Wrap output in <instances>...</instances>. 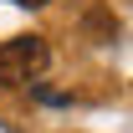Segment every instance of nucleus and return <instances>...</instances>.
Here are the masks:
<instances>
[{
	"instance_id": "nucleus-3",
	"label": "nucleus",
	"mask_w": 133,
	"mask_h": 133,
	"mask_svg": "<svg viewBox=\"0 0 133 133\" xmlns=\"http://www.w3.org/2000/svg\"><path fill=\"white\" fill-rule=\"evenodd\" d=\"M10 5H26V10H36V5H51V0H10Z\"/></svg>"
},
{
	"instance_id": "nucleus-2",
	"label": "nucleus",
	"mask_w": 133,
	"mask_h": 133,
	"mask_svg": "<svg viewBox=\"0 0 133 133\" xmlns=\"http://www.w3.org/2000/svg\"><path fill=\"white\" fill-rule=\"evenodd\" d=\"M113 16H108V10H92V16H87V36H97V41H113Z\"/></svg>"
},
{
	"instance_id": "nucleus-1",
	"label": "nucleus",
	"mask_w": 133,
	"mask_h": 133,
	"mask_svg": "<svg viewBox=\"0 0 133 133\" xmlns=\"http://www.w3.org/2000/svg\"><path fill=\"white\" fill-rule=\"evenodd\" d=\"M46 62H51V51H46L41 36H10V41H0V87L31 82Z\"/></svg>"
}]
</instances>
